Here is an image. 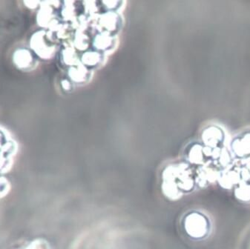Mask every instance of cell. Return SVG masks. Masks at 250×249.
<instances>
[{"label":"cell","instance_id":"obj_1","mask_svg":"<svg viewBox=\"0 0 250 249\" xmlns=\"http://www.w3.org/2000/svg\"><path fill=\"white\" fill-rule=\"evenodd\" d=\"M202 140L207 148L212 149L226 148L228 143V136L221 125L210 124L203 131Z\"/></svg>","mask_w":250,"mask_h":249},{"label":"cell","instance_id":"obj_2","mask_svg":"<svg viewBox=\"0 0 250 249\" xmlns=\"http://www.w3.org/2000/svg\"><path fill=\"white\" fill-rule=\"evenodd\" d=\"M229 149L236 161L250 160V130L236 134L229 142Z\"/></svg>","mask_w":250,"mask_h":249},{"label":"cell","instance_id":"obj_3","mask_svg":"<svg viewBox=\"0 0 250 249\" xmlns=\"http://www.w3.org/2000/svg\"><path fill=\"white\" fill-rule=\"evenodd\" d=\"M30 48L37 57L42 60L51 58L54 51V46L45 31H37L31 36Z\"/></svg>","mask_w":250,"mask_h":249},{"label":"cell","instance_id":"obj_4","mask_svg":"<svg viewBox=\"0 0 250 249\" xmlns=\"http://www.w3.org/2000/svg\"><path fill=\"white\" fill-rule=\"evenodd\" d=\"M187 231L194 238L202 239L207 237L211 231L209 220L201 213H194L187 220Z\"/></svg>","mask_w":250,"mask_h":249},{"label":"cell","instance_id":"obj_5","mask_svg":"<svg viewBox=\"0 0 250 249\" xmlns=\"http://www.w3.org/2000/svg\"><path fill=\"white\" fill-rule=\"evenodd\" d=\"M13 62L16 68L29 72L37 67V61L33 53L27 48H18L13 54Z\"/></svg>","mask_w":250,"mask_h":249},{"label":"cell","instance_id":"obj_6","mask_svg":"<svg viewBox=\"0 0 250 249\" xmlns=\"http://www.w3.org/2000/svg\"><path fill=\"white\" fill-rule=\"evenodd\" d=\"M241 181L238 163H235L229 168L220 171L218 182L221 188L226 190H231Z\"/></svg>","mask_w":250,"mask_h":249},{"label":"cell","instance_id":"obj_7","mask_svg":"<svg viewBox=\"0 0 250 249\" xmlns=\"http://www.w3.org/2000/svg\"><path fill=\"white\" fill-rule=\"evenodd\" d=\"M234 194L241 203H250V182H240L234 188Z\"/></svg>","mask_w":250,"mask_h":249},{"label":"cell","instance_id":"obj_8","mask_svg":"<svg viewBox=\"0 0 250 249\" xmlns=\"http://www.w3.org/2000/svg\"><path fill=\"white\" fill-rule=\"evenodd\" d=\"M241 181L250 182V160L238 163Z\"/></svg>","mask_w":250,"mask_h":249},{"label":"cell","instance_id":"obj_9","mask_svg":"<svg viewBox=\"0 0 250 249\" xmlns=\"http://www.w3.org/2000/svg\"><path fill=\"white\" fill-rule=\"evenodd\" d=\"M17 145L14 140L10 139L5 145L2 147V149L0 150V154H2V155L5 156L7 157H12L14 154L17 153Z\"/></svg>","mask_w":250,"mask_h":249},{"label":"cell","instance_id":"obj_10","mask_svg":"<svg viewBox=\"0 0 250 249\" xmlns=\"http://www.w3.org/2000/svg\"><path fill=\"white\" fill-rule=\"evenodd\" d=\"M8 132L3 128H0V150L2 149V147L5 145V143L10 140Z\"/></svg>","mask_w":250,"mask_h":249},{"label":"cell","instance_id":"obj_11","mask_svg":"<svg viewBox=\"0 0 250 249\" xmlns=\"http://www.w3.org/2000/svg\"><path fill=\"white\" fill-rule=\"evenodd\" d=\"M24 5L30 9H36L38 7L41 6V2L38 1H24Z\"/></svg>","mask_w":250,"mask_h":249}]
</instances>
